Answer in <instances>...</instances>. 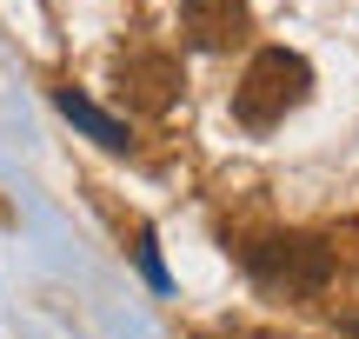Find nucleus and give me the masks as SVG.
I'll return each instance as SVG.
<instances>
[{"label": "nucleus", "instance_id": "nucleus-1", "mask_svg": "<svg viewBox=\"0 0 359 339\" xmlns=\"http://www.w3.org/2000/svg\"><path fill=\"white\" fill-rule=\"evenodd\" d=\"M306 93H313V67L299 60V53L259 47L253 60H246L240 87H233V120H240V127H273V120H286Z\"/></svg>", "mask_w": 359, "mask_h": 339}, {"label": "nucleus", "instance_id": "nucleus-2", "mask_svg": "<svg viewBox=\"0 0 359 339\" xmlns=\"http://www.w3.org/2000/svg\"><path fill=\"white\" fill-rule=\"evenodd\" d=\"M246 273L273 293H326L333 286V247L313 233H273V240H253L246 247Z\"/></svg>", "mask_w": 359, "mask_h": 339}, {"label": "nucleus", "instance_id": "nucleus-3", "mask_svg": "<svg viewBox=\"0 0 359 339\" xmlns=\"http://www.w3.org/2000/svg\"><path fill=\"white\" fill-rule=\"evenodd\" d=\"M180 20H187V40L200 53H226L246 40L253 13H246V0H180Z\"/></svg>", "mask_w": 359, "mask_h": 339}, {"label": "nucleus", "instance_id": "nucleus-4", "mask_svg": "<svg viewBox=\"0 0 359 339\" xmlns=\"http://www.w3.org/2000/svg\"><path fill=\"white\" fill-rule=\"evenodd\" d=\"M120 93L133 106H147V113H160L180 93V60L173 53H133V60H120Z\"/></svg>", "mask_w": 359, "mask_h": 339}, {"label": "nucleus", "instance_id": "nucleus-5", "mask_svg": "<svg viewBox=\"0 0 359 339\" xmlns=\"http://www.w3.org/2000/svg\"><path fill=\"white\" fill-rule=\"evenodd\" d=\"M60 113L74 120L80 133H93V140H100V146H127V140H133V133H127V120H114V113H100V106H93L87 93H74V87L60 93Z\"/></svg>", "mask_w": 359, "mask_h": 339}, {"label": "nucleus", "instance_id": "nucleus-6", "mask_svg": "<svg viewBox=\"0 0 359 339\" xmlns=\"http://www.w3.org/2000/svg\"><path fill=\"white\" fill-rule=\"evenodd\" d=\"M339 333H346V339H359V306H353V313H339Z\"/></svg>", "mask_w": 359, "mask_h": 339}]
</instances>
